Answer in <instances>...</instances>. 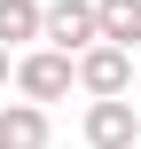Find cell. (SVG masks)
I'll use <instances>...</instances> for the list:
<instances>
[{
	"mask_svg": "<svg viewBox=\"0 0 141 149\" xmlns=\"http://www.w3.org/2000/svg\"><path fill=\"white\" fill-rule=\"evenodd\" d=\"M71 86H86L94 102H118V94H133V55L94 39L86 55H71Z\"/></svg>",
	"mask_w": 141,
	"mask_h": 149,
	"instance_id": "cell-1",
	"label": "cell"
},
{
	"mask_svg": "<svg viewBox=\"0 0 141 149\" xmlns=\"http://www.w3.org/2000/svg\"><path fill=\"white\" fill-rule=\"evenodd\" d=\"M8 79H16V94H24L31 110H47V102H63V94H71V55H55V47H31V55H24Z\"/></svg>",
	"mask_w": 141,
	"mask_h": 149,
	"instance_id": "cell-2",
	"label": "cell"
},
{
	"mask_svg": "<svg viewBox=\"0 0 141 149\" xmlns=\"http://www.w3.org/2000/svg\"><path fill=\"white\" fill-rule=\"evenodd\" d=\"M39 39L55 47V55H86L102 31H94V0H47L39 8Z\"/></svg>",
	"mask_w": 141,
	"mask_h": 149,
	"instance_id": "cell-3",
	"label": "cell"
},
{
	"mask_svg": "<svg viewBox=\"0 0 141 149\" xmlns=\"http://www.w3.org/2000/svg\"><path fill=\"white\" fill-rule=\"evenodd\" d=\"M141 141V110L118 94V102H86V149H133Z\"/></svg>",
	"mask_w": 141,
	"mask_h": 149,
	"instance_id": "cell-4",
	"label": "cell"
},
{
	"mask_svg": "<svg viewBox=\"0 0 141 149\" xmlns=\"http://www.w3.org/2000/svg\"><path fill=\"white\" fill-rule=\"evenodd\" d=\"M94 31H102V47H141V0H94Z\"/></svg>",
	"mask_w": 141,
	"mask_h": 149,
	"instance_id": "cell-5",
	"label": "cell"
},
{
	"mask_svg": "<svg viewBox=\"0 0 141 149\" xmlns=\"http://www.w3.org/2000/svg\"><path fill=\"white\" fill-rule=\"evenodd\" d=\"M0 149H47V110L0 102Z\"/></svg>",
	"mask_w": 141,
	"mask_h": 149,
	"instance_id": "cell-6",
	"label": "cell"
},
{
	"mask_svg": "<svg viewBox=\"0 0 141 149\" xmlns=\"http://www.w3.org/2000/svg\"><path fill=\"white\" fill-rule=\"evenodd\" d=\"M39 39V0H0V47Z\"/></svg>",
	"mask_w": 141,
	"mask_h": 149,
	"instance_id": "cell-7",
	"label": "cell"
},
{
	"mask_svg": "<svg viewBox=\"0 0 141 149\" xmlns=\"http://www.w3.org/2000/svg\"><path fill=\"white\" fill-rule=\"evenodd\" d=\"M0 86H8V47H0Z\"/></svg>",
	"mask_w": 141,
	"mask_h": 149,
	"instance_id": "cell-8",
	"label": "cell"
},
{
	"mask_svg": "<svg viewBox=\"0 0 141 149\" xmlns=\"http://www.w3.org/2000/svg\"><path fill=\"white\" fill-rule=\"evenodd\" d=\"M133 149H141V141H133Z\"/></svg>",
	"mask_w": 141,
	"mask_h": 149,
	"instance_id": "cell-9",
	"label": "cell"
}]
</instances>
